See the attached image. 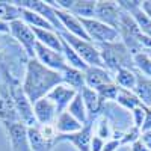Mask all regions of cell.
Segmentation results:
<instances>
[{
	"mask_svg": "<svg viewBox=\"0 0 151 151\" xmlns=\"http://www.w3.org/2000/svg\"><path fill=\"white\" fill-rule=\"evenodd\" d=\"M106 142H107V141L101 139L100 136L92 134V139H91V151H103Z\"/></svg>",
	"mask_w": 151,
	"mask_h": 151,
	"instance_id": "35",
	"label": "cell"
},
{
	"mask_svg": "<svg viewBox=\"0 0 151 151\" xmlns=\"http://www.w3.org/2000/svg\"><path fill=\"white\" fill-rule=\"evenodd\" d=\"M79 94L82 95L83 101H85V106H86V110H88V115H89V118L92 119H97L100 115H101V110H103V101L100 100L98 94L95 89H92V88H82V89L79 91Z\"/></svg>",
	"mask_w": 151,
	"mask_h": 151,
	"instance_id": "16",
	"label": "cell"
},
{
	"mask_svg": "<svg viewBox=\"0 0 151 151\" xmlns=\"http://www.w3.org/2000/svg\"><path fill=\"white\" fill-rule=\"evenodd\" d=\"M77 94L79 92L76 91V89H73V88H70L68 85L60 83L56 88H53V89L48 92L47 97L55 103V106L58 107V112L62 113V112L67 110V107L70 106V103L73 101V98L77 95Z\"/></svg>",
	"mask_w": 151,
	"mask_h": 151,
	"instance_id": "14",
	"label": "cell"
},
{
	"mask_svg": "<svg viewBox=\"0 0 151 151\" xmlns=\"http://www.w3.org/2000/svg\"><path fill=\"white\" fill-rule=\"evenodd\" d=\"M100 100L103 101H115L116 97H118V92H119V86L115 83V82H112V83H107V85H103V86H100L98 89H95Z\"/></svg>",
	"mask_w": 151,
	"mask_h": 151,
	"instance_id": "31",
	"label": "cell"
},
{
	"mask_svg": "<svg viewBox=\"0 0 151 151\" xmlns=\"http://www.w3.org/2000/svg\"><path fill=\"white\" fill-rule=\"evenodd\" d=\"M148 130H151V107H147V112H145V121H144V124H142L141 132L144 133V132H148Z\"/></svg>",
	"mask_w": 151,
	"mask_h": 151,
	"instance_id": "36",
	"label": "cell"
},
{
	"mask_svg": "<svg viewBox=\"0 0 151 151\" xmlns=\"http://www.w3.org/2000/svg\"><path fill=\"white\" fill-rule=\"evenodd\" d=\"M141 8H142V11L145 12V15L151 20V0H144Z\"/></svg>",
	"mask_w": 151,
	"mask_h": 151,
	"instance_id": "40",
	"label": "cell"
},
{
	"mask_svg": "<svg viewBox=\"0 0 151 151\" xmlns=\"http://www.w3.org/2000/svg\"><path fill=\"white\" fill-rule=\"evenodd\" d=\"M121 14L122 11L118 6L116 2H112V0H100L97 2V11H95V20L101 21L107 26L116 29L119 27V21H121Z\"/></svg>",
	"mask_w": 151,
	"mask_h": 151,
	"instance_id": "9",
	"label": "cell"
},
{
	"mask_svg": "<svg viewBox=\"0 0 151 151\" xmlns=\"http://www.w3.org/2000/svg\"><path fill=\"white\" fill-rule=\"evenodd\" d=\"M6 122H21V121L15 112L14 103H12L9 88L2 82L0 83V124Z\"/></svg>",
	"mask_w": 151,
	"mask_h": 151,
	"instance_id": "13",
	"label": "cell"
},
{
	"mask_svg": "<svg viewBox=\"0 0 151 151\" xmlns=\"http://www.w3.org/2000/svg\"><path fill=\"white\" fill-rule=\"evenodd\" d=\"M35 59H38L41 64L53 71H58V73H62L67 67V62L64 59V55L56 52V50H52L40 42H36V48H35Z\"/></svg>",
	"mask_w": 151,
	"mask_h": 151,
	"instance_id": "10",
	"label": "cell"
},
{
	"mask_svg": "<svg viewBox=\"0 0 151 151\" xmlns=\"http://www.w3.org/2000/svg\"><path fill=\"white\" fill-rule=\"evenodd\" d=\"M85 79L88 88L98 89L100 86L113 82V74L103 67H88L85 71Z\"/></svg>",
	"mask_w": 151,
	"mask_h": 151,
	"instance_id": "15",
	"label": "cell"
},
{
	"mask_svg": "<svg viewBox=\"0 0 151 151\" xmlns=\"http://www.w3.org/2000/svg\"><path fill=\"white\" fill-rule=\"evenodd\" d=\"M0 35H9V24L0 20Z\"/></svg>",
	"mask_w": 151,
	"mask_h": 151,
	"instance_id": "41",
	"label": "cell"
},
{
	"mask_svg": "<svg viewBox=\"0 0 151 151\" xmlns=\"http://www.w3.org/2000/svg\"><path fill=\"white\" fill-rule=\"evenodd\" d=\"M98 50H100V55H101V60H103L104 68L107 71H110L112 74L116 73L119 68H134L133 55L129 52V48L122 44V41L100 44Z\"/></svg>",
	"mask_w": 151,
	"mask_h": 151,
	"instance_id": "2",
	"label": "cell"
},
{
	"mask_svg": "<svg viewBox=\"0 0 151 151\" xmlns=\"http://www.w3.org/2000/svg\"><path fill=\"white\" fill-rule=\"evenodd\" d=\"M67 112L70 113V115H73L79 122H82L83 125L89 121V115H88L85 101H83V98H82L80 94H77V95L73 98V101H71L70 106L67 107Z\"/></svg>",
	"mask_w": 151,
	"mask_h": 151,
	"instance_id": "26",
	"label": "cell"
},
{
	"mask_svg": "<svg viewBox=\"0 0 151 151\" xmlns=\"http://www.w3.org/2000/svg\"><path fill=\"white\" fill-rule=\"evenodd\" d=\"M137 80V71L134 68H119L116 73H113V82L121 89L133 91Z\"/></svg>",
	"mask_w": 151,
	"mask_h": 151,
	"instance_id": "21",
	"label": "cell"
},
{
	"mask_svg": "<svg viewBox=\"0 0 151 151\" xmlns=\"http://www.w3.org/2000/svg\"><path fill=\"white\" fill-rule=\"evenodd\" d=\"M119 147H121V144H119V141H118V139H110V141H107V142H106V145H104L103 151H116Z\"/></svg>",
	"mask_w": 151,
	"mask_h": 151,
	"instance_id": "37",
	"label": "cell"
},
{
	"mask_svg": "<svg viewBox=\"0 0 151 151\" xmlns=\"http://www.w3.org/2000/svg\"><path fill=\"white\" fill-rule=\"evenodd\" d=\"M33 33L36 36V41L40 44L62 53V38H60L59 32H56V30H44V29H33Z\"/></svg>",
	"mask_w": 151,
	"mask_h": 151,
	"instance_id": "19",
	"label": "cell"
},
{
	"mask_svg": "<svg viewBox=\"0 0 151 151\" xmlns=\"http://www.w3.org/2000/svg\"><path fill=\"white\" fill-rule=\"evenodd\" d=\"M95 11H97V0H74V5L70 9L73 15L79 18H95Z\"/></svg>",
	"mask_w": 151,
	"mask_h": 151,
	"instance_id": "22",
	"label": "cell"
},
{
	"mask_svg": "<svg viewBox=\"0 0 151 151\" xmlns=\"http://www.w3.org/2000/svg\"><path fill=\"white\" fill-rule=\"evenodd\" d=\"M55 129L58 132V134H71V133H77L83 129V124L79 122L73 115L65 110L58 115L56 121H55Z\"/></svg>",
	"mask_w": 151,
	"mask_h": 151,
	"instance_id": "17",
	"label": "cell"
},
{
	"mask_svg": "<svg viewBox=\"0 0 151 151\" xmlns=\"http://www.w3.org/2000/svg\"><path fill=\"white\" fill-rule=\"evenodd\" d=\"M5 133L8 136V142L11 151H32L27 127L23 122H6L2 124Z\"/></svg>",
	"mask_w": 151,
	"mask_h": 151,
	"instance_id": "7",
	"label": "cell"
},
{
	"mask_svg": "<svg viewBox=\"0 0 151 151\" xmlns=\"http://www.w3.org/2000/svg\"><path fill=\"white\" fill-rule=\"evenodd\" d=\"M21 20L29 24L32 29H44V30H56L52 24H50L42 15L36 14L33 11H29V9H23L21 8ZM58 32V30H56Z\"/></svg>",
	"mask_w": 151,
	"mask_h": 151,
	"instance_id": "24",
	"label": "cell"
},
{
	"mask_svg": "<svg viewBox=\"0 0 151 151\" xmlns=\"http://www.w3.org/2000/svg\"><path fill=\"white\" fill-rule=\"evenodd\" d=\"M27 134H29V142L32 151H52L53 147L56 145L55 141H50L44 137L38 129V124L33 127H27Z\"/></svg>",
	"mask_w": 151,
	"mask_h": 151,
	"instance_id": "20",
	"label": "cell"
},
{
	"mask_svg": "<svg viewBox=\"0 0 151 151\" xmlns=\"http://www.w3.org/2000/svg\"><path fill=\"white\" fill-rule=\"evenodd\" d=\"M14 3L23 9H29V11H33L36 14L42 15L58 32H64V27H62L60 21L58 20L55 8L48 2H44V0H14Z\"/></svg>",
	"mask_w": 151,
	"mask_h": 151,
	"instance_id": "8",
	"label": "cell"
},
{
	"mask_svg": "<svg viewBox=\"0 0 151 151\" xmlns=\"http://www.w3.org/2000/svg\"><path fill=\"white\" fill-rule=\"evenodd\" d=\"M62 38V36H60ZM62 55H64V59L67 62L68 67H73V68H77V70H82V71H86L88 65L83 62V59L76 53V50L62 38Z\"/></svg>",
	"mask_w": 151,
	"mask_h": 151,
	"instance_id": "25",
	"label": "cell"
},
{
	"mask_svg": "<svg viewBox=\"0 0 151 151\" xmlns=\"http://www.w3.org/2000/svg\"><path fill=\"white\" fill-rule=\"evenodd\" d=\"M141 141L145 144V147L148 148V151H151V130L144 132V133L141 134Z\"/></svg>",
	"mask_w": 151,
	"mask_h": 151,
	"instance_id": "38",
	"label": "cell"
},
{
	"mask_svg": "<svg viewBox=\"0 0 151 151\" xmlns=\"http://www.w3.org/2000/svg\"><path fill=\"white\" fill-rule=\"evenodd\" d=\"M94 134L100 136L104 141L113 139V129H112V124H110V121L106 115H100L97 118V121H95V133Z\"/></svg>",
	"mask_w": 151,
	"mask_h": 151,
	"instance_id": "29",
	"label": "cell"
},
{
	"mask_svg": "<svg viewBox=\"0 0 151 151\" xmlns=\"http://www.w3.org/2000/svg\"><path fill=\"white\" fill-rule=\"evenodd\" d=\"M145 112H147V107L142 104V106H137L136 109L132 110V122L136 129H142V124L145 121Z\"/></svg>",
	"mask_w": 151,
	"mask_h": 151,
	"instance_id": "33",
	"label": "cell"
},
{
	"mask_svg": "<svg viewBox=\"0 0 151 151\" xmlns=\"http://www.w3.org/2000/svg\"><path fill=\"white\" fill-rule=\"evenodd\" d=\"M115 103L119 104L122 109L130 110V112H132L133 109H136L137 106H142L141 100L136 97V94H134L133 91L121 89V88H119V92H118V97H116V100H115Z\"/></svg>",
	"mask_w": 151,
	"mask_h": 151,
	"instance_id": "28",
	"label": "cell"
},
{
	"mask_svg": "<svg viewBox=\"0 0 151 151\" xmlns=\"http://www.w3.org/2000/svg\"><path fill=\"white\" fill-rule=\"evenodd\" d=\"M141 134H142V132H141L139 129H136L134 125H132L130 129H127V130L122 133L121 139H119L121 147H122V145H132V144H134L136 141L141 139Z\"/></svg>",
	"mask_w": 151,
	"mask_h": 151,
	"instance_id": "32",
	"label": "cell"
},
{
	"mask_svg": "<svg viewBox=\"0 0 151 151\" xmlns=\"http://www.w3.org/2000/svg\"><path fill=\"white\" fill-rule=\"evenodd\" d=\"M97 119L89 118L83 129L77 133H71V134H58L55 144H60V142H68L71 144L77 151H91V139L94 134V125H95Z\"/></svg>",
	"mask_w": 151,
	"mask_h": 151,
	"instance_id": "6",
	"label": "cell"
},
{
	"mask_svg": "<svg viewBox=\"0 0 151 151\" xmlns=\"http://www.w3.org/2000/svg\"><path fill=\"white\" fill-rule=\"evenodd\" d=\"M0 20L11 24L17 20H21V8L14 2H2L0 0Z\"/></svg>",
	"mask_w": 151,
	"mask_h": 151,
	"instance_id": "27",
	"label": "cell"
},
{
	"mask_svg": "<svg viewBox=\"0 0 151 151\" xmlns=\"http://www.w3.org/2000/svg\"><path fill=\"white\" fill-rule=\"evenodd\" d=\"M3 67H8L5 64V55H3V50L0 48V68H3Z\"/></svg>",
	"mask_w": 151,
	"mask_h": 151,
	"instance_id": "42",
	"label": "cell"
},
{
	"mask_svg": "<svg viewBox=\"0 0 151 151\" xmlns=\"http://www.w3.org/2000/svg\"><path fill=\"white\" fill-rule=\"evenodd\" d=\"M118 6L121 8L122 12H127V14H133L136 9H139L142 6L141 0H118Z\"/></svg>",
	"mask_w": 151,
	"mask_h": 151,
	"instance_id": "34",
	"label": "cell"
},
{
	"mask_svg": "<svg viewBox=\"0 0 151 151\" xmlns=\"http://www.w3.org/2000/svg\"><path fill=\"white\" fill-rule=\"evenodd\" d=\"M55 11H56L58 20L60 21L62 27H64V32H68V33H71L74 36H79V38H82V40L91 41L89 36L86 35V30H85V27H83V24H82L79 17L73 15L71 12H68V11H60V9H56V8H55Z\"/></svg>",
	"mask_w": 151,
	"mask_h": 151,
	"instance_id": "12",
	"label": "cell"
},
{
	"mask_svg": "<svg viewBox=\"0 0 151 151\" xmlns=\"http://www.w3.org/2000/svg\"><path fill=\"white\" fill-rule=\"evenodd\" d=\"M133 92L136 94V97L141 100V103L145 107H151V79L137 73V80H136V86Z\"/></svg>",
	"mask_w": 151,
	"mask_h": 151,
	"instance_id": "23",
	"label": "cell"
},
{
	"mask_svg": "<svg viewBox=\"0 0 151 151\" xmlns=\"http://www.w3.org/2000/svg\"><path fill=\"white\" fill-rule=\"evenodd\" d=\"M9 35L12 40H15L21 50L24 52L27 59L35 58V48H36V36L33 33V29L26 24L23 20H17L9 24Z\"/></svg>",
	"mask_w": 151,
	"mask_h": 151,
	"instance_id": "4",
	"label": "cell"
},
{
	"mask_svg": "<svg viewBox=\"0 0 151 151\" xmlns=\"http://www.w3.org/2000/svg\"><path fill=\"white\" fill-rule=\"evenodd\" d=\"M62 76V83L68 85L70 88L76 91H80L82 88L86 86V79H85V71L82 70H77V68H73V67H65L60 73Z\"/></svg>",
	"mask_w": 151,
	"mask_h": 151,
	"instance_id": "18",
	"label": "cell"
},
{
	"mask_svg": "<svg viewBox=\"0 0 151 151\" xmlns=\"http://www.w3.org/2000/svg\"><path fill=\"white\" fill-rule=\"evenodd\" d=\"M130 151H148V148H147L145 144L139 139V141H136L134 144L130 145Z\"/></svg>",
	"mask_w": 151,
	"mask_h": 151,
	"instance_id": "39",
	"label": "cell"
},
{
	"mask_svg": "<svg viewBox=\"0 0 151 151\" xmlns=\"http://www.w3.org/2000/svg\"><path fill=\"white\" fill-rule=\"evenodd\" d=\"M133 60H134V68L137 73H141L145 77L151 79V56L147 55L144 50L141 53H137L133 56Z\"/></svg>",
	"mask_w": 151,
	"mask_h": 151,
	"instance_id": "30",
	"label": "cell"
},
{
	"mask_svg": "<svg viewBox=\"0 0 151 151\" xmlns=\"http://www.w3.org/2000/svg\"><path fill=\"white\" fill-rule=\"evenodd\" d=\"M62 83V76L58 71H53L44 67L38 59L32 58L26 60L23 79V89L27 98L33 103L48 95V92Z\"/></svg>",
	"mask_w": 151,
	"mask_h": 151,
	"instance_id": "1",
	"label": "cell"
},
{
	"mask_svg": "<svg viewBox=\"0 0 151 151\" xmlns=\"http://www.w3.org/2000/svg\"><path fill=\"white\" fill-rule=\"evenodd\" d=\"M80 21L86 30V35L89 36V40L94 44L100 45V44H109V42L119 41V32L116 29L107 26V24L98 21L95 18H89V20L80 18Z\"/></svg>",
	"mask_w": 151,
	"mask_h": 151,
	"instance_id": "5",
	"label": "cell"
},
{
	"mask_svg": "<svg viewBox=\"0 0 151 151\" xmlns=\"http://www.w3.org/2000/svg\"><path fill=\"white\" fill-rule=\"evenodd\" d=\"M33 113H35V119L38 125H52L55 124L59 115L58 107L48 97H44L41 100H38L36 103H33Z\"/></svg>",
	"mask_w": 151,
	"mask_h": 151,
	"instance_id": "11",
	"label": "cell"
},
{
	"mask_svg": "<svg viewBox=\"0 0 151 151\" xmlns=\"http://www.w3.org/2000/svg\"><path fill=\"white\" fill-rule=\"evenodd\" d=\"M59 35L76 50V53L83 59V62L88 67H103L104 68L97 44H94L92 41H88V40H82V38L74 36L68 32H59Z\"/></svg>",
	"mask_w": 151,
	"mask_h": 151,
	"instance_id": "3",
	"label": "cell"
}]
</instances>
